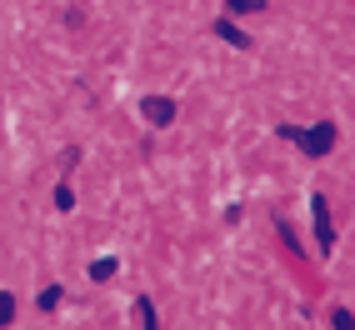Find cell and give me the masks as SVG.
Instances as JSON below:
<instances>
[{
    "mask_svg": "<svg viewBox=\"0 0 355 330\" xmlns=\"http://www.w3.org/2000/svg\"><path fill=\"white\" fill-rule=\"evenodd\" d=\"M55 305H60V286H45L40 290V311H55Z\"/></svg>",
    "mask_w": 355,
    "mask_h": 330,
    "instance_id": "obj_5",
    "label": "cell"
},
{
    "mask_svg": "<svg viewBox=\"0 0 355 330\" xmlns=\"http://www.w3.org/2000/svg\"><path fill=\"white\" fill-rule=\"evenodd\" d=\"M311 210H315V241H320V255L336 250V225H330V205L325 196H311Z\"/></svg>",
    "mask_w": 355,
    "mask_h": 330,
    "instance_id": "obj_2",
    "label": "cell"
},
{
    "mask_svg": "<svg viewBox=\"0 0 355 330\" xmlns=\"http://www.w3.org/2000/svg\"><path fill=\"white\" fill-rule=\"evenodd\" d=\"M216 35H220V40H230V45H250V35L235 26V20H216Z\"/></svg>",
    "mask_w": 355,
    "mask_h": 330,
    "instance_id": "obj_4",
    "label": "cell"
},
{
    "mask_svg": "<svg viewBox=\"0 0 355 330\" xmlns=\"http://www.w3.org/2000/svg\"><path fill=\"white\" fill-rule=\"evenodd\" d=\"M230 10H266V0H225Z\"/></svg>",
    "mask_w": 355,
    "mask_h": 330,
    "instance_id": "obj_8",
    "label": "cell"
},
{
    "mask_svg": "<svg viewBox=\"0 0 355 330\" xmlns=\"http://www.w3.org/2000/svg\"><path fill=\"white\" fill-rule=\"evenodd\" d=\"M90 275H96V280H110V275H115V261H110V255H105V261H96V266H90Z\"/></svg>",
    "mask_w": 355,
    "mask_h": 330,
    "instance_id": "obj_6",
    "label": "cell"
},
{
    "mask_svg": "<svg viewBox=\"0 0 355 330\" xmlns=\"http://www.w3.org/2000/svg\"><path fill=\"white\" fill-rule=\"evenodd\" d=\"M280 135L295 140V146L305 155H330V146H336V121H315L311 130H295V125H280Z\"/></svg>",
    "mask_w": 355,
    "mask_h": 330,
    "instance_id": "obj_1",
    "label": "cell"
},
{
    "mask_svg": "<svg viewBox=\"0 0 355 330\" xmlns=\"http://www.w3.org/2000/svg\"><path fill=\"white\" fill-rule=\"evenodd\" d=\"M146 115H150L155 125H171V121H175V101H165V96H150V101H146Z\"/></svg>",
    "mask_w": 355,
    "mask_h": 330,
    "instance_id": "obj_3",
    "label": "cell"
},
{
    "mask_svg": "<svg viewBox=\"0 0 355 330\" xmlns=\"http://www.w3.org/2000/svg\"><path fill=\"white\" fill-rule=\"evenodd\" d=\"M10 320H15V300L0 295V325H10Z\"/></svg>",
    "mask_w": 355,
    "mask_h": 330,
    "instance_id": "obj_7",
    "label": "cell"
}]
</instances>
